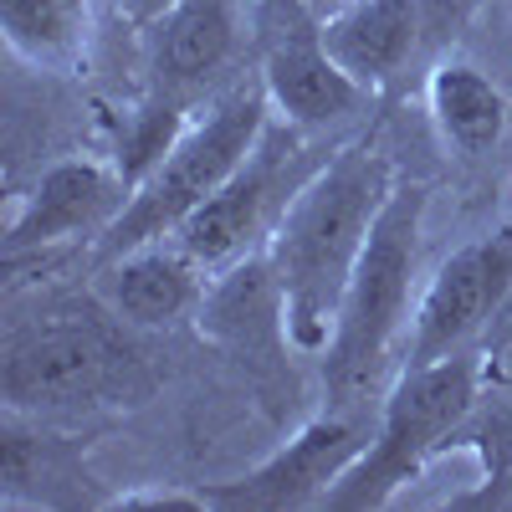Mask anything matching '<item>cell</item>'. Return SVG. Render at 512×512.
Returning a JSON list of instances; mask_svg holds the SVG:
<instances>
[{
  "label": "cell",
  "instance_id": "cell-15",
  "mask_svg": "<svg viewBox=\"0 0 512 512\" xmlns=\"http://www.w3.org/2000/svg\"><path fill=\"white\" fill-rule=\"evenodd\" d=\"M425 108H431V123L446 149L466 154V159H482L502 144L507 134V118H512V103L497 82L461 62V57H441L425 77Z\"/></svg>",
  "mask_w": 512,
  "mask_h": 512
},
{
  "label": "cell",
  "instance_id": "cell-16",
  "mask_svg": "<svg viewBox=\"0 0 512 512\" xmlns=\"http://www.w3.org/2000/svg\"><path fill=\"white\" fill-rule=\"evenodd\" d=\"M6 47L47 72H72L93 41V0H0Z\"/></svg>",
  "mask_w": 512,
  "mask_h": 512
},
{
  "label": "cell",
  "instance_id": "cell-14",
  "mask_svg": "<svg viewBox=\"0 0 512 512\" xmlns=\"http://www.w3.org/2000/svg\"><path fill=\"white\" fill-rule=\"evenodd\" d=\"M425 21V0H349L323 16V47L364 93H379L410 67Z\"/></svg>",
  "mask_w": 512,
  "mask_h": 512
},
{
  "label": "cell",
  "instance_id": "cell-9",
  "mask_svg": "<svg viewBox=\"0 0 512 512\" xmlns=\"http://www.w3.org/2000/svg\"><path fill=\"white\" fill-rule=\"evenodd\" d=\"M507 292H512V226L456 246L436 267V277L425 282L420 303L410 313L400 369L461 354L507 303Z\"/></svg>",
  "mask_w": 512,
  "mask_h": 512
},
{
  "label": "cell",
  "instance_id": "cell-4",
  "mask_svg": "<svg viewBox=\"0 0 512 512\" xmlns=\"http://www.w3.org/2000/svg\"><path fill=\"white\" fill-rule=\"evenodd\" d=\"M267 123H272V98L262 88V77H236L231 88H221L210 98V108L195 113L180 128L175 144H169L154 159L149 175L134 185V195L118 210V221L103 231L93 256L98 262H113V256L134 251V246L175 236L241 169V159L256 149Z\"/></svg>",
  "mask_w": 512,
  "mask_h": 512
},
{
  "label": "cell",
  "instance_id": "cell-3",
  "mask_svg": "<svg viewBox=\"0 0 512 512\" xmlns=\"http://www.w3.org/2000/svg\"><path fill=\"white\" fill-rule=\"evenodd\" d=\"M431 190L420 180H395L379 221L364 241V256L338 303V323L323 349V395L333 410H369L379 395L400 338L410 333V292L420 267V231Z\"/></svg>",
  "mask_w": 512,
  "mask_h": 512
},
{
  "label": "cell",
  "instance_id": "cell-11",
  "mask_svg": "<svg viewBox=\"0 0 512 512\" xmlns=\"http://www.w3.org/2000/svg\"><path fill=\"white\" fill-rule=\"evenodd\" d=\"M0 507L36 512H108L113 497L88 466V451L52 420L6 410L0 420Z\"/></svg>",
  "mask_w": 512,
  "mask_h": 512
},
{
  "label": "cell",
  "instance_id": "cell-18",
  "mask_svg": "<svg viewBox=\"0 0 512 512\" xmlns=\"http://www.w3.org/2000/svg\"><path fill=\"white\" fill-rule=\"evenodd\" d=\"M303 6H308L313 16H333L338 6H349V0H303Z\"/></svg>",
  "mask_w": 512,
  "mask_h": 512
},
{
  "label": "cell",
  "instance_id": "cell-5",
  "mask_svg": "<svg viewBox=\"0 0 512 512\" xmlns=\"http://www.w3.org/2000/svg\"><path fill=\"white\" fill-rule=\"evenodd\" d=\"M477 405H482V359H472L466 349L436 364H405L379 400L369 446L328 487L323 507L328 512L390 507L405 482H415L441 451H451V441H461Z\"/></svg>",
  "mask_w": 512,
  "mask_h": 512
},
{
  "label": "cell",
  "instance_id": "cell-1",
  "mask_svg": "<svg viewBox=\"0 0 512 512\" xmlns=\"http://www.w3.org/2000/svg\"><path fill=\"white\" fill-rule=\"evenodd\" d=\"M395 164L369 139H344L318 175L287 205L282 226L267 241V262L282 292L287 338L303 359H323L338 303L364 256V241L395 190Z\"/></svg>",
  "mask_w": 512,
  "mask_h": 512
},
{
  "label": "cell",
  "instance_id": "cell-10",
  "mask_svg": "<svg viewBox=\"0 0 512 512\" xmlns=\"http://www.w3.org/2000/svg\"><path fill=\"white\" fill-rule=\"evenodd\" d=\"M134 185L118 164L103 159H57L41 169L31 195L16 205L6 226V267H21L26 256H47L77 241H103V231L118 221Z\"/></svg>",
  "mask_w": 512,
  "mask_h": 512
},
{
  "label": "cell",
  "instance_id": "cell-2",
  "mask_svg": "<svg viewBox=\"0 0 512 512\" xmlns=\"http://www.w3.org/2000/svg\"><path fill=\"white\" fill-rule=\"evenodd\" d=\"M154 390V364L139 349L134 323H123L103 297L98 303L36 308L6 328L0 354V400L16 415L77 425L103 410H128Z\"/></svg>",
  "mask_w": 512,
  "mask_h": 512
},
{
  "label": "cell",
  "instance_id": "cell-7",
  "mask_svg": "<svg viewBox=\"0 0 512 512\" xmlns=\"http://www.w3.org/2000/svg\"><path fill=\"white\" fill-rule=\"evenodd\" d=\"M256 47H262L256 77L272 98V113L308 134H338L374 98L333 62V52L323 47V16H313L303 0H262Z\"/></svg>",
  "mask_w": 512,
  "mask_h": 512
},
{
  "label": "cell",
  "instance_id": "cell-6",
  "mask_svg": "<svg viewBox=\"0 0 512 512\" xmlns=\"http://www.w3.org/2000/svg\"><path fill=\"white\" fill-rule=\"evenodd\" d=\"M338 149H344V134H333V139L308 134V128L272 113V123L262 128L256 149L241 159V169L175 231V241L205 272H226L241 256L267 251L272 231L287 216V205L303 195V185Z\"/></svg>",
  "mask_w": 512,
  "mask_h": 512
},
{
  "label": "cell",
  "instance_id": "cell-8",
  "mask_svg": "<svg viewBox=\"0 0 512 512\" xmlns=\"http://www.w3.org/2000/svg\"><path fill=\"white\" fill-rule=\"evenodd\" d=\"M369 410H323L313 420H303L292 431V441H282V451H272L262 466H251L246 477L231 482H210L195 487L205 507L216 512H297V507H323L328 487L354 466V456L369 446Z\"/></svg>",
  "mask_w": 512,
  "mask_h": 512
},
{
  "label": "cell",
  "instance_id": "cell-13",
  "mask_svg": "<svg viewBox=\"0 0 512 512\" xmlns=\"http://www.w3.org/2000/svg\"><path fill=\"white\" fill-rule=\"evenodd\" d=\"M210 287V272L180 241H149L103 262L98 272V297L134 328H169L200 308Z\"/></svg>",
  "mask_w": 512,
  "mask_h": 512
},
{
  "label": "cell",
  "instance_id": "cell-17",
  "mask_svg": "<svg viewBox=\"0 0 512 512\" xmlns=\"http://www.w3.org/2000/svg\"><path fill=\"white\" fill-rule=\"evenodd\" d=\"M487 451V482L482 492H466V497H451L456 512H472V507H512V405L492 410L482 420V441Z\"/></svg>",
  "mask_w": 512,
  "mask_h": 512
},
{
  "label": "cell",
  "instance_id": "cell-12",
  "mask_svg": "<svg viewBox=\"0 0 512 512\" xmlns=\"http://www.w3.org/2000/svg\"><path fill=\"white\" fill-rule=\"evenodd\" d=\"M195 318H200V333L216 338L256 384H267L272 374L287 379L292 338H287V313H282V292H277L267 251H251L236 267L210 277Z\"/></svg>",
  "mask_w": 512,
  "mask_h": 512
}]
</instances>
